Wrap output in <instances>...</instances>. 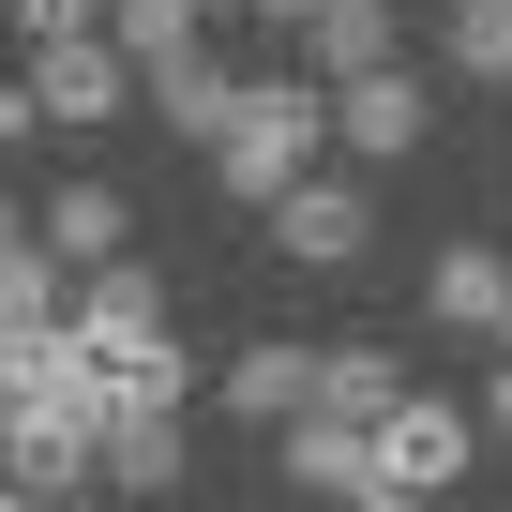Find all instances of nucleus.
Here are the masks:
<instances>
[{
  "label": "nucleus",
  "instance_id": "nucleus-8",
  "mask_svg": "<svg viewBox=\"0 0 512 512\" xmlns=\"http://www.w3.org/2000/svg\"><path fill=\"white\" fill-rule=\"evenodd\" d=\"M377 61H407V16H392V0H317V16H302V76H377Z\"/></svg>",
  "mask_w": 512,
  "mask_h": 512
},
{
  "label": "nucleus",
  "instance_id": "nucleus-6",
  "mask_svg": "<svg viewBox=\"0 0 512 512\" xmlns=\"http://www.w3.org/2000/svg\"><path fill=\"white\" fill-rule=\"evenodd\" d=\"M422 136H437V91H422L407 61H377V76H347V91H332V151H362V166H407Z\"/></svg>",
  "mask_w": 512,
  "mask_h": 512
},
{
  "label": "nucleus",
  "instance_id": "nucleus-18",
  "mask_svg": "<svg viewBox=\"0 0 512 512\" xmlns=\"http://www.w3.org/2000/svg\"><path fill=\"white\" fill-rule=\"evenodd\" d=\"M31 136H46V91H31V76H0V151H31Z\"/></svg>",
  "mask_w": 512,
  "mask_h": 512
},
{
  "label": "nucleus",
  "instance_id": "nucleus-24",
  "mask_svg": "<svg viewBox=\"0 0 512 512\" xmlns=\"http://www.w3.org/2000/svg\"><path fill=\"white\" fill-rule=\"evenodd\" d=\"M0 512H46V497H0Z\"/></svg>",
  "mask_w": 512,
  "mask_h": 512
},
{
  "label": "nucleus",
  "instance_id": "nucleus-12",
  "mask_svg": "<svg viewBox=\"0 0 512 512\" xmlns=\"http://www.w3.org/2000/svg\"><path fill=\"white\" fill-rule=\"evenodd\" d=\"M151 121H166V136H196V151H211V136H226V121H241V76H211V46H181V61H151Z\"/></svg>",
  "mask_w": 512,
  "mask_h": 512
},
{
  "label": "nucleus",
  "instance_id": "nucleus-22",
  "mask_svg": "<svg viewBox=\"0 0 512 512\" xmlns=\"http://www.w3.org/2000/svg\"><path fill=\"white\" fill-rule=\"evenodd\" d=\"M482 422H497V437H512V347H497V392H482Z\"/></svg>",
  "mask_w": 512,
  "mask_h": 512
},
{
  "label": "nucleus",
  "instance_id": "nucleus-21",
  "mask_svg": "<svg viewBox=\"0 0 512 512\" xmlns=\"http://www.w3.org/2000/svg\"><path fill=\"white\" fill-rule=\"evenodd\" d=\"M347 512H437V497H407V482H362V497H347Z\"/></svg>",
  "mask_w": 512,
  "mask_h": 512
},
{
  "label": "nucleus",
  "instance_id": "nucleus-9",
  "mask_svg": "<svg viewBox=\"0 0 512 512\" xmlns=\"http://www.w3.org/2000/svg\"><path fill=\"white\" fill-rule=\"evenodd\" d=\"M287 482H302V497H362V482H377V422L302 407V422H287Z\"/></svg>",
  "mask_w": 512,
  "mask_h": 512
},
{
  "label": "nucleus",
  "instance_id": "nucleus-17",
  "mask_svg": "<svg viewBox=\"0 0 512 512\" xmlns=\"http://www.w3.org/2000/svg\"><path fill=\"white\" fill-rule=\"evenodd\" d=\"M16 31L31 46H76V31H106V0H16Z\"/></svg>",
  "mask_w": 512,
  "mask_h": 512
},
{
  "label": "nucleus",
  "instance_id": "nucleus-7",
  "mask_svg": "<svg viewBox=\"0 0 512 512\" xmlns=\"http://www.w3.org/2000/svg\"><path fill=\"white\" fill-rule=\"evenodd\" d=\"M272 241L302 256V272H347V256L377 241V196H362V181H317V166H302V181L272 196Z\"/></svg>",
  "mask_w": 512,
  "mask_h": 512
},
{
  "label": "nucleus",
  "instance_id": "nucleus-25",
  "mask_svg": "<svg viewBox=\"0 0 512 512\" xmlns=\"http://www.w3.org/2000/svg\"><path fill=\"white\" fill-rule=\"evenodd\" d=\"M0 16H16V0H0Z\"/></svg>",
  "mask_w": 512,
  "mask_h": 512
},
{
  "label": "nucleus",
  "instance_id": "nucleus-4",
  "mask_svg": "<svg viewBox=\"0 0 512 512\" xmlns=\"http://www.w3.org/2000/svg\"><path fill=\"white\" fill-rule=\"evenodd\" d=\"M31 91H46V121H61V136H91V121L151 106V76L121 61V31H76V46H31Z\"/></svg>",
  "mask_w": 512,
  "mask_h": 512
},
{
  "label": "nucleus",
  "instance_id": "nucleus-23",
  "mask_svg": "<svg viewBox=\"0 0 512 512\" xmlns=\"http://www.w3.org/2000/svg\"><path fill=\"white\" fill-rule=\"evenodd\" d=\"M16 332H46V317H16V302H0V347H16Z\"/></svg>",
  "mask_w": 512,
  "mask_h": 512
},
{
  "label": "nucleus",
  "instance_id": "nucleus-10",
  "mask_svg": "<svg viewBox=\"0 0 512 512\" xmlns=\"http://www.w3.org/2000/svg\"><path fill=\"white\" fill-rule=\"evenodd\" d=\"M422 317H437V332H512V256H497V241H452L437 287H422Z\"/></svg>",
  "mask_w": 512,
  "mask_h": 512
},
{
  "label": "nucleus",
  "instance_id": "nucleus-15",
  "mask_svg": "<svg viewBox=\"0 0 512 512\" xmlns=\"http://www.w3.org/2000/svg\"><path fill=\"white\" fill-rule=\"evenodd\" d=\"M106 31H121V61L151 76V61H181V46L211 31V16H196V0H106Z\"/></svg>",
  "mask_w": 512,
  "mask_h": 512
},
{
  "label": "nucleus",
  "instance_id": "nucleus-5",
  "mask_svg": "<svg viewBox=\"0 0 512 512\" xmlns=\"http://www.w3.org/2000/svg\"><path fill=\"white\" fill-rule=\"evenodd\" d=\"M467 452H482V422H467L452 392H392V407H377V482L437 497V482H467Z\"/></svg>",
  "mask_w": 512,
  "mask_h": 512
},
{
  "label": "nucleus",
  "instance_id": "nucleus-13",
  "mask_svg": "<svg viewBox=\"0 0 512 512\" xmlns=\"http://www.w3.org/2000/svg\"><path fill=\"white\" fill-rule=\"evenodd\" d=\"M226 407H241V422H272V437H287V422L317 407V347H241V362H226Z\"/></svg>",
  "mask_w": 512,
  "mask_h": 512
},
{
  "label": "nucleus",
  "instance_id": "nucleus-14",
  "mask_svg": "<svg viewBox=\"0 0 512 512\" xmlns=\"http://www.w3.org/2000/svg\"><path fill=\"white\" fill-rule=\"evenodd\" d=\"M392 392H407V362H392L377 332H347V347H317V407H347V422H377Z\"/></svg>",
  "mask_w": 512,
  "mask_h": 512
},
{
  "label": "nucleus",
  "instance_id": "nucleus-2",
  "mask_svg": "<svg viewBox=\"0 0 512 512\" xmlns=\"http://www.w3.org/2000/svg\"><path fill=\"white\" fill-rule=\"evenodd\" d=\"M76 347H91L106 377H166V392H196V362L166 347V287L136 272V256H106V272L76 287Z\"/></svg>",
  "mask_w": 512,
  "mask_h": 512
},
{
  "label": "nucleus",
  "instance_id": "nucleus-1",
  "mask_svg": "<svg viewBox=\"0 0 512 512\" xmlns=\"http://www.w3.org/2000/svg\"><path fill=\"white\" fill-rule=\"evenodd\" d=\"M317 151H332V76H302V61H287V76H241V121L211 136V181H226L241 211H272Z\"/></svg>",
  "mask_w": 512,
  "mask_h": 512
},
{
  "label": "nucleus",
  "instance_id": "nucleus-3",
  "mask_svg": "<svg viewBox=\"0 0 512 512\" xmlns=\"http://www.w3.org/2000/svg\"><path fill=\"white\" fill-rule=\"evenodd\" d=\"M91 452H106V497H136V512L181 497V392L166 377H106V437Z\"/></svg>",
  "mask_w": 512,
  "mask_h": 512
},
{
  "label": "nucleus",
  "instance_id": "nucleus-26",
  "mask_svg": "<svg viewBox=\"0 0 512 512\" xmlns=\"http://www.w3.org/2000/svg\"><path fill=\"white\" fill-rule=\"evenodd\" d=\"M497 347H512V332H497Z\"/></svg>",
  "mask_w": 512,
  "mask_h": 512
},
{
  "label": "nucleus",
  "instance_id": "nucleus-19",
  "mask_svg": "<svg viewBox=\"0 0 512 512\" xmlns=\"http://www.w3.org/2000/svg\"><path fill=\"white\" fill-rule=\"evenodd\" d=\"M16 256H46V211H16V196H0V272H16Z\"/></svg>",
  "mask_w": 512,
  "mask_h": 512
},
{
  "label": "nucleus",
  "instance_id": "nucleus-20",
  "mask_svg": "<svg viewBox=\"0 0 512 512\" xmlns=\"http://www.w3.org/2000/svg\"><path fill=\"white\" fill-rule=\"evenodd\" d=\"M241 16L272 31V46H302V16H317V0H241Z\"/></svg>",
  "mask_w": 512,
  "mask_h": 512
},
{
  "label": "nucleus",
  "instance_id": "nucleus-11",
  "mask_svg": "<svg viewBox=\"0 0 512 512\" xmlns=\"http://www.w3.org/2000/svg\"><path fill=\"white\" fill-rule=\"evenodd\" d=\"M121 241H136V211H121V181H61V196H46V256H61V272H106Z\"/></svg>",
  "mask_w": 512,
  "mask_h": 512
},
{
  "label": "nucleus",
  "instance_id": "nucleus-16",
  "mask_svg": "<svg viewBox=\"0 0 512 512\" xmlns=\"http://www.w3.org/2000/svg\"><path fill=\"white\" fill-rule=\"evenodd\" d=\"M452 76H512V0H452Z\"/></svg>",
  "mask_w": 512,
  "mask_h": 512
}]
</instances>
